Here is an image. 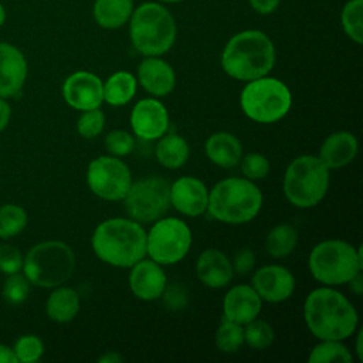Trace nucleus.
<instances>
[{"label": "nucleus", "instance_id": "1", "mask_svg": "<svg viewBox=\"0 0 363 363\" xmlns=\"http://www.w3.org/2000/svg\"><path fill=\"white\" fill-rule=\"evenodd\" d=\"M303 318L311 333L319 340H345L359 325L353 303L330 286H320L308 294Z\"/></svg>", "mask_w": 363, "mask_h": 363}, {"label": "nucleus", "instance_id": "2", "mask_svg": "<svg viewBox=\"0 0 363 363\" xmlns=\"http://www.w3.org/2000/svg\"><path fill=\"white\" fill-rule=\"evenodd\" d=\"M91 245L102 262L130 268L146 257V231L132 218H109L96 225Z\"/></svg>", "mask_w": 363, "mask_h": 363}, {"label": "nucleus", "instance_id": "3", "mask_svg": "<svg viewBox=\"0 0 363 363\" xmlns=\"http://www.w3.org/2000/svg\"><path fill=\"white\" fill-rule=\"evenodd\" d=\"M275 65V45L259 30H244L234 34L221 52L223 71L238 81L265 77Z\"/></svg>", "mask_w": 363, "mask_h": 363}, {"label": "nucleus", "instance_id": "4", "mask_svg": "<svg viewBox=\"0 0 363 363\" xmlns=\"http://www.w3.org/2000/svg\"><path fill=\"white\" fill-rule=\"evenodd\" d=\"M129 37L139 54L160 57L174 44L176 21L172 13L160 3L145 1L132 11Z\"/></svg>", "mask_w": 363, "mask_h": 363}, {"label": "nucleus", "instance_id": "5", "mask_svg": "<svg viewBox=\"0 0 363 363\" xmlns=\"http://www.w3.org/2000/svg\"><path fill=\"white\" fill-rule=\"evenodd\" d=\"M261 207V189L248 179L227 177L208 191V214L225 224L248 223L258 216Z\"/></svg>", "mask_w": 363, "mask_h": 363}, {"label": "nucleus", "instance_id": "6", "mask_svg": "<svg viewBox=\"0 0 363 363\" xmlns=\"http://www.w3.org/2000/svg\"><path fill=\"white\" fill-rule=\"evenodd\" d=\"M309 271L325 286L347 284L363 268L362 247L332 238L316 244L309 254Z\"/></svg>", "mask_w": 363, "mask_h": 363}, {"label": "nucleus", "instance_id": "7", "mask_svg": "<svg viewBox=\"0 0 363 363\" xmlns=\"http://www.w3.org/2000/svg\"><path fill=\"white\" fill-rule=\"evenodd\" d=\"M75 268L72 248L58 240H48L33 245L23 259V274L31 285L55 288L64 285Z\"/></svg>", "mask_w": 363, "mask_h": 363}, {"label": "nucleus", "instance_id": "8", "mask_svg": "<svg viewBox=\"0 0 363 363\" xmlns=\"http://www.w3.org/2000/svg\"><path fill=\"white\" fill-rule=\"evenodd\" d=\"M282 189L292 206L298 208L315 207L329 189V169L318 156H298L285 170Z\"/></svg>", "mask_w": 363, "mask_h": 363}, {"label": "nucleus", "instance_id": "9", "mask_svg": "<svg viewBox=\"0 0 363 363\" xmlns=\"http://www.w3.org/2000/svg\"><path fill=\"white\" fill-rule=\"evenodd\" d=\"M240 105L247 118L258 123H274L291 109L292 95L289 88L272 77L247 81L240 95Z\"/></svg>", "mask_w": 363, "mask_h": 363}, {"label": "nucleus", "instance_id": "10", "mask_svg": "<svg viewBox=\"0 0 363 363\" xmlns=\"http://www.w3.org/2000/svg\"><path fill=\"white\" fill-rule=\"evenodd\" d=\"M189 225L176 217H160L146 233V255L160 265L182 261L191 247Z\"/></svg>", "mask_w": 363, "mask_h": 363}, {"label": "nucleus", "instance_id": "11", "mask_svg": "<svg viewBox=\"0 0 363 363\" xmlns=\"http://www.w3.org/2000/svg\"><path fill=\"white\" fill-rule=\"evenodd\" d=\"M132 220L147 224L163 217L170 207V184L160 176H146L132 182L125 199Z\"/></svg>", "mask_w": 363, "mask_h": 363}, {"label": "nucleus", "instance_id": "12", "mask_svg": "<svg viewBox=\"0 0 363 363\" xmlns=\"http://www.w3.org/2000/svg\"><path fill=\"white\" fill-rule=\"evenodd\" d=\"M86 184L99 199L121 201L132 184V173L129 166L119 157L112 155L99 156L88 164Z\"/></svg>", "mask_w": 363, "mask_h": 363}, {"label": "nucleus", "instance_id": "13", "mask_svg": "<svg viewBox=\"0 0 363 363\" xmlns=\"http://www.w3.org/2000/svg\"><path fill=\"white\" fill-rule=\"evenodd\" d=\"M62 96L67 105L81 112L99 108L104 102V82L89 71H77L64 81Z\"/></svg>", "mask_w": 363, "mask_h": 363}, {"label": "nucleus", "instance_id": "14", "mask_svg": "<svg viewBox=\"0 0 363 363\" xmlns=\"http://www.w3.org/2000/svg\"><path fill=\"white\" fill-rule=\"evenodd\" d=\"M130 128L143 140H155L169 129V113L166 106L155 98L138 101L130 112Z\"/></svg>", "mask_w": 363, "mask_h": 363}, {"label": "nucleus", "instance_id": "15", "mask_svg": "<svg viewBox=\"0 0 363 363\" xmlns=\"http://www.w3.org/2000/svg\"><path fill=\"white\" fill-rule=\"evenodd\" d=\"M251 286L262 301L278 303L286 301L294 294L295 278L282 265H264L254 272Z\"/></svg>", "mask_w": 363, "mask_h": 363}, {"label": "nucleus", "instance_id": "16", "mask_svg": "<svg viewBox=\"0 0 363 363\" xmlns=\"http://www.w3.org/2000/svg\"><path fill=\"white\" fill-rule=\"evenodd\" d=\"M170 204L183 216H201L207 210L208 190L200 179L182 176L170 184Z\"/></svg>", "mask_w": 363, "mask_h": 363}, {"label": "nucleus", "instance_id": "17", "mask_svg": "<svg viewBox=\"0 0 363 363\" xmlns=\"http://www.w3.org/2000/svg\"><path fill=\"white\" fill-rule=\"evenodd\" d=\"M167 279L160 264L150 258H142L130 267L129 288L140 301L159 299L166 288Z\"/></svg>", "mask_w": 363, "mask_h": 363}, {"label": "nucleus", "instance_id": "18", "mask_svg": "<svg viewBox=\"0 0 363 363\" xmlns=\"http://www.w3.org/2000/svg\"><path fill=\"white\" fill-rule=\"evenodd\" d=\"M27 61L11 44L0 43V98L16 96L27 78Z\"/></svg>", "mask_w": 363, "mask_h": 363}, {"label": "nucleus", "instance_id": "19", "mask_svg": "<svg viewBox=\"0 0 363 363\" xmlns=\"http://www.w3.org/2000/svg\"><path fill=\"white\" fill-rule=\"evenodd\" d=\"M261 308L262 299L251 285H235L223 299V318L244 326L258 318Z\"/></svg>", "mask_w": 363, "mask_h": 363}, {"label": "nucleus", "instance_id": "20", "mask_svg": "<svg viewBox=\"0 0 363 363\" xmlns=\"http://www.w3.org/2000/svg\"><path fill=\"white\" fill-rule=\"evenodd\" d=\"M138 81L153 96L169 95L176 85V74L160 57H146L138 67Z\"/></svg>", "mask_w": 363, "mask_h": 363}, {"label": "nucleus", "instance_id": "21", "mask_svg": "<svg viewBox=\"0 0 363 363\" xmlns=\"http://www.w3.org/2000/svg\"><path fill=\"white\" fill-rule=\"evenodd\" d=\"M196 272L200 282L213 289L227 286L234 275L231 261L217 248H207L199 255Z\"/></svg>", "mask_w": 363, "mask_h": 363}, {"label": "nucleus", "instance_id": "22", "mask_svg": "<svg viewBox=\"0 0 363 363\" xmlns=\"http://www.w3.org/2000/svg\"><path fill=\"white\" fill-rule=\"evenodd\" d=\"M357 147V139L353 133L339 130L323 140L318 157L328 169H340L356 157Z\"/></svg>", "mask_w": 363, "mask_h": 363}, {"label": "nucleus", "instance_id": "23", "mask_svg": "<svg viewBox=\"0 0 363 363\" xmlns=\"http://www.w3.org/2000/svg\"><path fill=\"white\" fill-rule=\"evenodd\" d=\"M204 150L210 162L224 169L237 166L242 156L241 142L230 132H216L210 135L206 140Z\"/></svg>", "mask_w": 363, "mask_h": 363}, {"label": "nucleus", "instance_id": "24", "mask_svg": "<svg viewBox=\"0 0 363 363\" xmlns=\"http://www.w3.org/2000/svg\"><path fill=\"white\" fill-rule=\"evenodd\" d=\"M79 295L74 288L55 286L45 301L47 316L57 323L71 322L79 312Z\"/></svg>", "mask_w": 363, "mask_h": 363}, {"label": "nucleus", "instance_id": "25", "mask_svg": "<svg viewBox=\"0 0 363 363\" xmlns=\"http://www.w3.org/2000/svg\"><path fill=\"white\" fill-rule=\"evenodd\" d=\"M133 11V0H95L92 14L96 24L115 30L126 24Z\"/></svg>", "mask_w": 363, "mask_h": 363}, {"label": "nucleus", "instance_id": "26", "mask_svg": "<svg viewBox=\"0 0 363 363\" xmlns=\"http://www.w3.org/2000/svg\"><path fill=\"white\" fill-rule=\"evenodd\" d=\"M189 145L186 139L177 133H164L159 138L155 149L157 162L167 169H179L189 159Z\"/></svg>", "mask_w": 363, "mask_h": 363}, {"label": "nucleus", "instance_id": "27", "mask_svg": "<svg viewBox=\"0 0 363 363\" xmlns=\"http://www.w3.org/2000/svg\"><path fill=\"white\" fill-rule=\"evenodd\" d=\"M138 79L128 71L113 72L104 84V101L112 106L128 104L136 94Z\"/></svg>", "mask_w": 363, "mask_h": 363}, {"label": "nucleus", "instance_id": "28", "mask_svg": "<svg viewBox=\"0 0 363 363\" xmlns=\"http://www.w3.org/2000/svg\"><path fill=\"white\" fill-rule=\"evenodd\" d=\"M298 244V233L291 224L272 227L265 237V251L274 258L288 257Z\"/></svg>", "mask_w": 363, "mask_h": 363}, {"label": "nucleus", "instance_id": "29", "mask_svg": "<svg viewBox=\"0 0 363 363\" xmlns=\"http://www.w3.org/2000/svg\"><path fill=\"white\" fill-rule=\"evenodd\" d=\"M28 223L27 211L13 203H6L0 206V238L7 240L18 235Z\"/></svg>", "mask_w": 363, "mask_h": 363}, {"label": "nucleus", "instance_id": "30", "mask_svg": "<svg viewBox=\"0 0 363 363\" xmlns=\"http://www.w3.org/2000/svg\"><path fill=\"white\" fill-rule=\"evenodd\" d=\"M363 0H349L340 14V23L345 34L356 44L363 43Z\"/></svg>", "mask_w": 363, "mask_h": 363}, {"label": "nucleus", "instance_id": "31", "mask_svg": "<svg viewBox=\"0 0 363 363\" xmlns=\"http://www.w3.org/2000/svg\"><path fill=\"white\" fill-rule=\"evenodd\" d=\"M349 349L340 340H322L316 343L308 357L309 363H330V362H352Z\"/></svg>", "mask_w": 363, "mask_h": 363}, {"label": "nucleus", "instance_id": "32", "mask_svg": "<svg viewBox=\"0 0 363 363\" xmlns=\"http://www.w3.org/2000/svg\"><path fill=\"white\" fill-rule=\"evenodd\" d=\"M244 345V328L223 318L216 332V346L223 353H235Z\"/></svg>", "mask_w": 363, "mask_h": 363}, {"label": "nucleus", "instance_id": "33", "mask_svg": "<svg viewBox=\"0 0 363 363\" xmlns=\"http://www.w3.org/2000/svg\"><path fill=\"white\" fill-rule=\"evenodd\" d=\"M274 339L275 332L267 320L255 318L244 325V343H247L252 349H267L272 345Z\"/></svg>", "mask_w": 363, "mask_h": 363}, {"label": "nucleus", "instance_id": "34", "mask_svg": "<svg viewBox=\"0 0 363 363\" xmlns=\"http://www.w3.org/2000/svg\"><path fill=\"white\" fill-rule=\"evenodd\" d=\"M13 350L17 357V362L35 363L41 359L44 353V343L35 335H23L16 340Z\"/></svg>", "mask_w": 363, "mask_h": 363}, {"label": "nucleus", "instance_id": "35", "mask_svg": "<svg viewBox=\"0 0 363 363\" xmlns=\"http://www.w3.org/2000/svg\"><path fill=\"white\" fill-rule=\"evenodd\" d=\"M30 285H31L30 281L24 274H21V271L16 274H10L7 275L3 284L1 295L11 305L23 303L30 294Z\"/></svg>", "mask_w": 363, "mask_h": 363}, {"label": "nucleus", "instance_id": "36", "mask_svg": "<svg viewBox=\"0 0 363 363\" xmlns=\"http://www.w3.org/2000/svg\"><path fill=\"white\" fill-rule=\"evenodd\" d=\"M105 126V115L99 108L82 111L77 121V130L85 139L96 138Z\"/></svg>", "mask_w": 363, "mask_h": 363}, {"label": "nucleus", "instance_id": "37", "mask_svg": "<svg viewBox=\"0 0 363 363\" xmlns=\"http://www.w3.org/2000/svg\"><path fill=\"white\" fill-rule=\"evenodd\" d=\"M241 173L248 180L264 179L269 172V160L261 153H248L240 159Z\"/></svg>", "mask_w": 363, "mask_h": 363}, {"label": "nucleus", "instance_id": "38", "mask_svg": "<svg viewBox=\"0 0 363 363\" xmlns=\"http://www.w3.org/2000/svg\"><path fill=\"white\" fill-rule=\"evenodd\" d=\"M105 147L112 156H126L135 149V138L126 130H111L105 138Z\"/></svg>", "mask_w": 363, "mask_h": 363}, {"label": "nucleus", "instance_id": "39", "mask_svg": "<svg viewBox=\"0 0 363 363\" xmlns=\"http://www.w3.org/2000/svg\"><path fill=\"white\" fill-rule=\"evenodd\" d=\"M23 254L11 244L0 245V272L4 275L16 274L23 269Z\"/></svg>", "mask_w": 363, "mask_h": 363}, {"label": "nucleus", "instance_id": "40", "mask_svg": "<svg viewBox=\"0 0 363 363\" xmlns=\"http://www.w3.org/2000/svg\"><path fill=\"white\" fill-rule=\"evenodd\" d=\"M162 296H163V301H164V305L167 309L179 311L187 305V292L180 285H176V284H173L170 286L166 285Z\"/></svg>", "mask_w": 363, "mask_h": 363}, {"label": "nucleus", "instance_id": "41", "mask_svg": "<svg viewBox=\"0 0 363 363\" xmlns=\"http://www.w3.org/2000/svg\"><path fill=\"white\" fill-rule=\"evenodd\" d=\"M255 261H257V258H255V254L251 248H241L235 254L234 259L231 261V265H233L234 272H237L240 275H245V274L252 271V268L255 265Z\"/></svg>", "mask_w": 363, "mask_h": 363}, {"label": "nucleus", "instance_id": "42", "mask_svg": "<svg viewBox=\"0 0 363 363\" xmlns=\"http://www.w3.org/2000/svg\"><path fill=\"white\" fill-rule=\"evenodd\" d=\"M248 3L255 13L262 16L274 13L279 6V0H248Z\"/></svg>", "mask_w": 363, "mask_h": 363}, {"label": "nucleus", "instance_id": "43", "mask_svg": "<svg viewBox=\"0 0 363 363\" xmlns=\"http://www.w3.org/2000/svg\"><path fill=\"white\" fill-rule=\"evenodd\" d=\"M11 118V106L7 99L0 98V133L7 128Z\"/></svg>", "mask_w": 363, "mask_h": 363}, {"label": "nucleus", "instance_id": "44", "mask_svg": "<svg viewBox=\"0 0 363 363\" xmlns=\"http://www.w3.org/2000/svg\"><path fill=\"white\" fill-rule=\"evenodd\" d=\"M0 363H18L13 347L0 343Z\"/></svg>", "mask_w": 363, "mask_h": 363}, {"label": "nucleus", "instance_id": "45", "mask_svg": "<svg viewBox=\"0 0 363 363\" xmlns=\"http://www.w3.org/2000/svg\"><path fill=\"white\" fill-rule=\"evenodd\" d=\"M349 289L354 294V295H362L363 292V278H362V271L359 274H356L349 282Z\"/></svg>", "mask_w": 363, "mask_h": 363}, {"label": "nucleus", "instance_id": "46", "mask_svg": "<svg viewBox=\"0 0 363 363\" xmlns=\"http://www.w3.org/2000/svg\"><path fill=\"white\" fill-rule=\"evenodd\" d=\"M99 363H121L122 356L118 352H105L99 359Z\"/></svg>", "mask_w": 363, "mask_h": 363}, {"label": "nucleus", "instance_id": "47", "mask_svg": "<svg viewBox=\"0 0 363 363\" xmlns=\"http://www.w3.org/2000/svg\"><path fill=\"white\" fill-rule=\"evenodd\" d=\"M362 337H363V333H362V330H359V333H357V337H356V354H357V357H359V360H362L363 359V350H362Z\"/></svg>", "mask_w": 363, "mask_h": 363}, {"label": "nucleus", "instance_id": "48", "mask_svg": "<svg viewBox=\"0 0 363 363\" xmlns=\"http://www.w3.org/2000/svg\"><path fill=\"white\" fill-rule=\"evenodd\" d=\"M6 20V11H4V7L0 4V26L4 23Z\"/></svg>", "mask_w": 363, "mask_h": 363}, {"label": "nucleus", "instance_id": "49", "mask_svg": "<svg viewBox=\"0 0 363 363\" xmlns=\"http://www.w3.org/2000/svg\"><path fill=\"white\" fill-rule=\"evenodd\" d=\"M157 1H162V3H180L183 0H157Z\"/></svg>", "mask_w": 363, "mask_h": 363}]
</instances>
